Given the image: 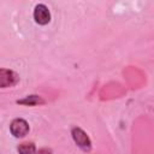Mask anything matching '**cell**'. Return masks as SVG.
Listing matches in <instances>:
<instances>
[{"mask_svg":"<svg viewBox=\"0 0 154 154\" xmlns=\"http://www.w3.org/2000/svg\"><path fill=\"white\" fill-rule=\"evenodd\" d=\"M71 136H72L73 142L76 143V146L79 149H82L83 152H87V153L91 150V147H93L91 140L83 129H81L78 126H73L71 129Z\"/></svg>","mask_w":154,"mask_h":154,"instance_id":"obj_1","label":"cell"},{"mask_svg":"<svg viewBox=\"0 0 154 154\" xmlns=\"http://www.w3.org/2000/svg\"><path fill=\"white\" fill-rule=\"evenodd\" d=\"M29 130H30V126L28 122L23 118H16L10 124V132L16 138H22L26 136L29 134Z\"/></svg>","mask_w":154,"mask_h":154,"instance_id":"obj_2","label":"cell"},{"mask_svg":"<svg viewBox=\"0 0 154 154\" xmlns=\"http://www.w3.org/2000/svg\"><path fill=\"white\" fill-rule=\"evenodd\" d=\"M18 82L19 76L17 72L10 69H0V89L14 87Z\"/></svg>","mask_w":154,"mask_h":154,"instance_id":"obj_3","label":"cell"},{"mask_svg":"<svg viewBox=\"0 0 154 154\" xmlns=\"http://www.w3.org/2000/svg\"><path fill=\"white\" fill-rule=\"evenodd\" d=\"M34 20L38 25H47L51 22V12L49 8L45 4H37L34 7V13H32Z\"/></svg>","mask_w":154,"mask_h":154,"instance_id":"obj_4","label":"cell"},{"mask_svg":"<svg viewBox=\"0 0 154 154\" xmlns=\"http://www.w3.org/2000/svg\"><path fill=\"white\" fill-rule=\"evenodd\" d=\"M18 105H23V106H37V105H45L46 103V100L40 96V95H28L23 99H19L16 101Z\"/></svg>","mask_w":154,"mask_h":154,"instance_id":"obj_5","label":"cell"},{"mask_svg":"<svg viewBox=\"0 0 154 154\" xmlns=\"http://www.w3.org/2000/svg\"><path fill=\"white\" fill-rule=\"evenodd\" d=\"M18 154H35L36 146L32 142H23L17 147Z\"/></svg>","mask_w":154,"mask_h":154,"instance_id":"obj_6","label":"cell"},{"mask_svg":"<svg viewBox=\"0 0 154 154\" xmlns=\"http://www.w3.org/2000/svg\"><path fill=\"white\" fill-rule=\"evenodd\" d=\"M35 154H53V152H52V149H49V148H40L38 150L36 149Z\"/></svg>","mask_w":154,"mask_h":154,"instance_id":"obj_7","label":"cell"}]
</instances>
